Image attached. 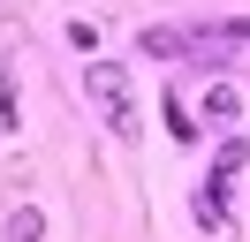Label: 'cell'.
Returning <instances> with one entry per match:
<instances>
[{
    "instance_id": "cell-2",
    "label": "cell",
    "mask_w": 250,
    "mask_h": 242,
    "mask_svg": "<svg viewBox=\"0 0 250 242\" xmlns=\"http://www.w3.org/2000/svg\"><path fill=\"white\" fill-rule=\"evenodd\" d=\"M137 45L152 60H174V53H212V45H228V38H220V23H152Z\"/></svg>"
},
{
    "instance_id": "cell-8",
    "label": "cell",
    "mask_w": 250,
    "mask_h": 242,
    "mask_svg": "<svg viewBox=\"0 0 250 242\" xmlns=\"http://www.w3.org/2000/svg\"><path fill=\"white\" fill-rule=\"evenodd\" d=\"M220 38H228V45H250V15H235V23H220Z\"/></svg>"
},
{
    "instance_id": "cell-6",
    "label": "cell",
    "mask_w": 250,
    "mask_h": 242,
    "mask_svg": "<svg viewBox=\"0 0 250 242\" xmlns=\"http://www.w3.org/2000/svg\"><path fill=\"white\" fill-rule=\"evenodd\" d=\"M167 129L182 136V144H189V136L205 129V121H189V99H182V91H167Z\"/></svg>"
},
{
    "instance_id": "cell-5",
    "label": "cell",
    "mask_w": 250,
    "mask_h": 242,
    "mask_svg": "<svg viewBox=\"0 0 250 242\" xmlns=\"http://www.w3.org/2000/svg\"><path fill=\"white\" fill-rule=\"evenodd\" d=\"M8 242H46V212H38V204H23L16 220H8Z\"/></svg>"
},
{
    "instance_id": "cell-7",
    "label": "cell",
    "mask_w": 250,
    "mask_h": 242,
    "mask_svg": "<svg viewBox=\"0 0 250 242\" xmlns=\"http://www.w3.org/2000/svg\"><path fill=\"white\" fill-rule=\"evenodd\" d=\"M0 129H16V83L0 76Z\"/></svg>"
},
{
    "instance_id": "cell-1",
    "label": "cell",
    "mask_w": 250,
    "mask_h": 242,
    "mask_svg": "<svg viewBox=\"0 0 250 242\" xmlns=\"http://www.w3.org/2000/svg\"><path fill=\"white\" fill-rule=\"evenodd\" d=\"M83 91H91V106L106 114V129H137V83H129V68L122 60H91L83 68Z\"/></svg>"
},
{
    "instance_id": "cell-3",
    "label": "cell",
    "mask_w": 250,
    "mask_h": 242,
    "mask_svg": "<svg viewBox=\"0 0 250 242\" xmlns=\"http://www.w3.org/2000/svg\"><path fill=\"white\" fill-rule=\"evenodd\" d=\"M243 166H250V144H243V136H235V144H220V159H212V189L228 197V189H235V174H243Z\"/></svg>"
},
{
    "instance_id": "cell-4",
    "label": "cell",
    "mask_w": 250,
    "mask_h": 242,
    "mask_svg": "<svg viewBox=\"0 0 250 242\" xmlns=\"http://www.w3.org/2000/svg\"><path fill=\"white\" fill-rule=\"evenodd\" d=\"M205 121H220V129L243 121V91H235V83H212V91H205Z\"/></svg>"
}]
</instances>
